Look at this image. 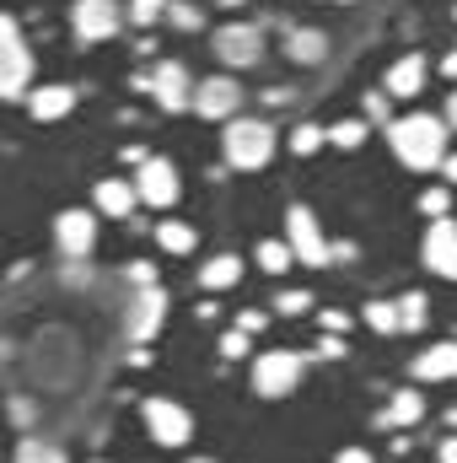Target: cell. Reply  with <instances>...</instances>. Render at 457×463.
Returning <instances> with one entry per match:
<instances>
[{
	"mask_svg": "<svg viewBox=\"0 0 457 463\" xmlns=\"http://www.w3.org/2000/svg\"><path fill=\"white\" fill-rule=\"evenodd\" d=\"M387 146L409 173H431L447 162V118L436 114H404L387 124Z\"/></svg>",
	"mask_w": 457,
	"mask_h": 463,
	"instance_id": "cell-1",
	"label": "cell"
},
{
	"mask_svg": "<svg viewBox=\"0 0 457 463\" xmlns=\"http://www.w3.org/2000/svg\"><path fill=\"white\" fill-rule=\"evenodd\" d=\"M221 156L237 173H258L275 156V124L269 118H231L221 135Z\"/></svg>",
	"mask_w": 457,
	"mask_h": 463,
	"instance_id": "cell-2",
	"label": "cell"
},
{
	"mask_svg": "<svg viewBox=\"0 0 457 463\" xmlns=\"http://www.w3.org/2000/svg\"><path fill=\"white\" fill-rule=\"evenodd\" d=\"M0 98L27 103L33 98V49L16 27V16H0Z\"/></svg>",
	"mask_w": 457,
	"mask_h": 463,
	"instance_id": "cell-3",
	"label": "cell"
},
{
	"mask_svg": "<svg viewBox=\"0 0 457 463\" xmlns=\"http://www.w3.org/2000/svg\"><path fill=\"white\" fill-rule=\"evenodd\" d=\"M302 366H307V355H296V350H264V355H253V393H264V399L296 393Z\"/></svg>",
	"mask_w": 457,
	"mask_h": 463,
	"instance_id": "cell-4",
	"label": "cell"
},
{
	"mask_svg": "<svg viewBox=\"0 0 457 463\" xmlns=\"http://www.w3.org/2000/svg\"><path fill=\"white\" fill-rule=\"evenodd\" d=\"M285 242L296 248V264H329L334 259V248H329V237H323V227H318V216L307 211V205H291L285 211Z\"/></svg>",
	"mask_w": 457,
	"mask_h": 463,
	"instance_id": "cell-5",
	"label": "cell"
},
{
	"mask_svg": "<svg viewBox=\"0 0 457 463\" xmlns=\"http://www.w3.org/2000/svg\"><path fill=\"white\" fill-rule=\"evenodd\" d=\"M145 431L156 437V448H189L194 415L178 399H145Z\"/></svg>",
	"mask_w": 457,
	"mask_h": 463,
	"instance_id": "cell-6",
	"label": "cell"
},
{
	"mask_svg": "<svg viewBox=\"0 0 457 463\" xmlns=\"http://www.w3.org/2000/svg\"><path fill=\"white\" fill-rule=\"evenodd\" d=\"M216 60L231 65V71H253V65L264 60V33H258L253 22H227V27L216 33Z\"/></svg>",
	"mask_w": 457,
	"mask_h": 463,
	"instance_id": "cell-7",
	"label": "cell"
},
{
	"mask_svg": "<svg viewBox=\"0 0 457 463\" xmlns=\"http://www.w3.org/2000/svg\"><path fill=\"white\" fill-rule=\"evenodd\" d=\"M124 22H129V16L118 11L114 0H76V5H70V27H76L81 43H108Z\"/></svg>",
	"mask_w": 457,
	"mask_h": 463,
	"instance_id": "cell-8",
	"label": "cell"
},
{
	"mask_svg": "<svg viewBox=\"0 0 457 463\" xmlns=\"http://www.w3.org/2000/svg\"><path fill=\"white\" fill-rule=\"evenodd\" d=\"M420 259H425V269H431V275L457 280V222H452V216H436V222L425 227Z\"/></svg>",
	"mask_w": 457,
	"mask_h": 463,
	"instance_id": "cell-9",
	"label": "cell"
},
{
	"mask_svg": "<svg viewBox=\"0 0 457 463\" xmlns=\"http://www.w3.org/2000/svg\"><path fill=\"white\" fill-rule=\"evenodd\" d=\"M145 87H151L156 109H167V114H183V109H194V87H189V71H183L178 60H162V65L145 76Z\"/></svg>",
	"mask_w": 457,
	"mask_h": 463,
	"instance_id": "cell-10",
	"label": "cell"
},
{
	"mask_svg": "<svg viewBox=\"0 0 457 463\" xmlns=\"http://www.w3.org/2000/svg\"><path fill=\"white\" fill-rule=\"evenodd\" d=\"M54 248L65 259H87L98 248V216L92 211H60L54 216Z\"/></svg>",
	"mask_w": 457,
	"mask_h": 463,
	"instance_id": "cell-11",
	"label": "cell"
},
{
	"mask_svg": "<svg viewBox=\"0 0 457 463\" xmlns=\"http://www.w3.org/2000/svg\"><path fill=\"white\" fill-rule=\"evenodd\" d=\"M237 109H242V87H237L231 76H210V81H200V87H194V114H200V118L231 124Z\"/></svg>",
	"mask_w": 457,
	"mask_h": 463,
	"instance_id": "cell-12",
	"label": "cell"
},
{
	"mask_svg": "<svg viewBox=\"0 0 457 463\" xmlns=\"http://www.w3.org/2000/svg\"><path fill=\"white\" fill-rule=\"evenodd\" d=\"M135 189H140V205L167 211V205H178V167L162 162V156H151V162L135 173Z\"/></svg>",
	"mask_w": 457,
	"mask_h": 463,
	"instance_id": "cell-13",
	"label": "cell"
},
{
	"mask_svg": "<svg viewBox=\"0 0 457 463\" xmlns=\"http://www.w3.org/2000/svg\"><path fill=\"white\" fill-rule=\"evenodd\" d=\"M162 318H167V291L162 286H145L135 297V307H129V340L135 345H151L162 335Z\"/></svg>",
	"mask_w": 457,
	"mask_h": 463,
	"instance_id": "cell-14",
	"label": "cell"
},
{
	"mask_svg": "<svg viewBox=\"0 0 457 463\" xmlns=\"http://www.w3.org/2000/svg\"><path fill=\"white\" fill-rule=\"evenodd\" d=\"M420 87H425V54H404V60H393L382 92H387V98H415Z\"/></svg>",
	"mask_w": 457,
	"mask_h": 463,
	"instance_id": "cell-15",
	"label": "cell"
},
{
	"mask_svg": "<svg viewBox=\"0 0 457 463\" xmlns=\"http://www.w3.org/2000/svg\"><path fill=\"white\" fill-rule=\"evenodd\" d=\"M70 109H76V87H33V98H27V114L38 118V124H54Z\"/></svg>",
	"mask_w": 457,
	"mask_h": 463,
	"instance_id": "cell-16",
	"label": "cell"
},
{
	"mask_svg": "<svg viewBox=\"0 0 457 463\" xmlns=\"http://www.w3.org/2000/svg\"><path fill=\"white\" fill-rule=\"evenodd\" d=\"M135 205H140V189L135 184H124V178H103L98 184V211L103 216L124 222V216H135Z\"/></svg>",
	"mask_w": 457,
	"mask_h": 463,
	"instance_id": "cell-17",
	"label": "cell"
},
{
	"mask_svg": "<svg viewBox=\"0 0 457 463\" xmlns=\"http://www.w3.org/2000/svg\"><path fill=\"white\" fill-rule=\"evenodd\" d=\"M415 377L420 383H447V377H457V340H442V345L425 350L415 361Z\"/></svg>",
	"mask_w": 457,
	"mask_h": 463,
	"instance_id": "cell-18",
	"label": "cell"
},
{
	"mask_svg": "<svg viewBox=\"0 0 457 463\" xmlns=\"http://www.w3.org/2000/svg\"><path fill=\"white\" fill-rule=\"evenodd\" d=\"M285 60L318 65V60H329V38H323L318 27H291V33H285Z\"/></svg>",
	"mask_w": 457,
	"mask_h": 463,
	"instance_id": "cell-19",
	"label": "cell"
},
{
	"mask_svg": "<svg viewBox=\"0 0 457 463\" xmlns=\"http://www.w3.org/2000/svg\"><path fill=\"white\" fill-rule=\"evenodd\" d=\"M237 280H242V259L237 253H216V259L200 264V286L205 291H231Z\"/></svg>",
	"mask_w": 457,
	"mask_h": 463,
	"instance_id": "cell-20",
	"label": "cell"
},
{
	"mask_svg": "<svg viewBox=\"0 0 457 463\" xmlns=\"http://www.w3.org/2000/svg\"><path fill=\"white\" fill-rule=\"evenodd\" d=\"M420 415H425V399H420L415 388H398V393H393V404L382 410V426H415Z\"/></svg>",
	"mask_w": 457,
	"mask_h": 463,
	"instance_id": "cell-21",
	"label": "cell"
},
{
	"mask_svg": "<svg viewBox=\"0 0 457 463\" xmlns=\"http://www.w3.org/2000/svg\"><path fill=\"white\" fill-rule=\"evenodd\" d=\"M291 259H296V248H291L285 237L258 242V269H264V275H285V269H291Z\"/></svg>",
	"mask_w": 457,
	"mask_h": 463,
	"instance_id": "cell-22",
	"label": "cell"
},
{
	"mask_svg": "<svg viewBox=\"0 0 457 463\" xmlns=\"http://www.w3.org/2000/svg\"><path fill=\"white\" fill-rule=\"evenodd\" d=\"M156 242H162L167 253H194L200 232L189 227V222H162V227H156Z\"/></svg>",
	"mask_w": 457,
	"mask_h": 463,
	"instance_id": "cell-23",
	"label": "cell"
},
{
	"mask_svg": "<svg viewBox=\"0 0 457 463\" xmlns=\"http://www.w3.org/2000/svg\"><path fill=\"white\" fill-rule=\"evenodd\" d=\"M425 313H431V302H425V291H404V297H398V324H404V335H415V329H425Z\"/></svg>",
	"mask_w": 457,
	"mask_h": 463,
	"instance_id": "cell-24",
	"label": "cell"
},
{
	"mask_svg": "<svg viewBox=\"0 0 457 463\" xmlns=\"http://www.w3.org/2000/svg\"><path fill=\"white\" fill-rule=\"evenodd\" d=\"M360 318H366V329H377V335H398V329H404V324H398V302H366Z\"/></svg>",
	"mask_w": 457,
	"mask_h": 463,
	"instance_id": "cell-25",
	"label": "cell"
},
{
	"mask_svg": "<svg viewBox=\"0 0 457 463\" xmlns=\"http://www.w3.org/2000/svg\"><path fill=\"white\" fill-rule=\"evenodd\" d=\"M329 146H340V151H355V146H366V118H340V124L329 129Z\"/></svg>",
	"mask_w": 457,
	"mask_h": 463,
	"instance_id": "cell-26",
	"label": "cell"
},
{
	"mask_svg": "<svg viewBox=\"0 0 457 463\" xmlns=\"http://www.w3.org/2000/svg\"><path fill=\"white\" fill-rule=\"evenodd\" d=\"M318 146H329V129H318V124H296L291 129V151L296 156H312Z\"/></svg>",
	"mask_w": 457,
	"mask_h": 463,
	"instance_id": "cell-27",
	"label": "cell"
},
{
	"mask_svg": "<svg viewBox=\"0 0 457 463\" xmlns=\"http://www.w3.org/2000/svg\"><path fill=\"white\" fill-rule=\"evenodd\" d=\"M167 22H173L178 33H200V27H205L200 5H189V0H173V5H167Z\"/></svg>",
	"mask_w": 457,
	"mask_h": 463,
	"instance_id": "cell-28",
	"label": "cell"
},
{
	"mask_svg": "<svg viewBox=\"0 0 457 463\" xmlns=\"http://www.w3.org/2000/svg\"><path fill=\"white\" fill-rule=\"evenodd\" d=\"M167 5H173V0H129V22H135V27H151V22L167 16Z\"/></svg>",
	"mask_w": 457,
	"mask_h": 463,
	"instance_id": "cell-29",
	"label": "cell"
},
{
	"mask_svg": "<svg viewBox=\"0 0 457 463\" xmlns=\"http://www.w3.org/2000/svg\"><path fill=\"white\" fill-rule=\"evenodd\" d=\"M16 463H65V453L49 448V442H33V437H27V442L16 448Z\"/></svg>",
	"mask_w": 457,
	"mask_h": 463,
	"instance_id": "cell-30",
	"label": "cell"
},
{
	"mask_svg": "<svg viewBox=\"0 0 457 463\" xmlns=\"http://www.w3.org/2000/svg\"><path fill=\"white\" fill-rule=\"evenodd\" d=\"M247 340H253V335H247V329H227V335H221V355H227V361H242V355H247Z\"/></svg>",
	"mask_w": 457,
	"mask_h": 463,
	"instance_id": "cell-31",
	"label": "cell"
},
{
	"mask_svg": "<svg viewBox=\"0 0 457 463\" xmlns=\"http://www.w3.org/2000/svg\"><path fill=\"white\" fill-rule=\"evenodd\" d=\"M447 205H452V189H425V194H420V211H425L431 222L447 216Z\"/></svg>",
	"mask_w": 457,
	"mask_h": 463,
	"instance_id": "cell-32",
	"label": "cell"
},
{
	"mask_svg": "<svg viewBox=\"0 0 457 463\" xmlns=\"http://www.w3.org/2000/svg\"><path fill=\"white\" fill-rule=\"evenodd\" d=\"M307 307H312L307 291H280V297H275V313H285V318H291V313H307Z\"/></svg>",
	"mask_w": 457,
	"mask_h": 463,
	"instance_id": "cell-33",
	"label": "cell"
},
{
	"mask_svg": "<svg viewBox=\"0 0 457 463\" xmlns=\"http://www.w3.org/2000/svg\"><path fill=\"white\" fill-rule=\"evenodd\" d=\"M124 275H129V286H135V291H145V286H156V264H145V259H135V264H129Z\"/></svg>",
	"mask_w": 457,
	"mask_h": 463,
	"instance_id": "cell-34",
	"label": "cell"
},
{
	"mask_svg": "<svg viewBox=\"0 0 457 463\" xmlns=\"http://www.w3.org/2000/svg\"><path fill=\"white\" fill-rule=\"evenodd\" d=\"M318 324H323V335H344L355 318H350V313H340V307H323V313H318Z\"/></svg>",
	"mask_w": 457,
	"mask_h": 463,
	"instance_id": "cell-35",
	"label": "cell"
},
{
	"mask_svg": "<svg viewBox=\"0 0 457 463\" xmlns=\"http://www.w3.org/2000/svg\"><path fill=\"white\" fill-rule=\"evenodd\" d=\"M387 103H393L387 92H366V114L377 118V124H393V118H387Z\"/></svg>",
	"mask_w": 457,
	"mask_h": 463,
	"instance_id": "cell-36",
	"label": "cell"
},
{
	"mask_svg": "<svg viewBox=\"0 0 457 463\" xmlns=\"http://www.w3.org/2000/svg\"><path fill=\"white\" fill-rule=\"evenodd\" d=\"M318 355H323V361H340V355H344V340H340V335H323V340H318Z\"/></svg>",
	"mask_w": 457,
	"mask_h": 463,
	"instance_id": "cell-37",
	"label": "cell"
},
{
	"mask_svg": "<svg viewBox=\"0 0 457 463\" xmlns=\"http://www.w3.org/2000/svg\"><path fill=\"white\" fill-rule=\"evenodd\" d=\"M264 324H269V318H264V313H253V307H247V313H237V329H247V335H258Z\"/></svg>",
	"mask_w": 457,
	"mask_h": 463,
	"instance_id": "cell-38",
	"label": "cell"
},
{
	"mask_svg": "<svg viewBox=\"0 0 457 463\" xmlns=\"http://www.w3.org/2000/svg\"><path fill=\"white\" fill-rule=\"evenodd\" d=\"M436 463H457V431H452V437H442V448H436Z\"/></svg>",
	"mask_w": 457,
	"mask_h": 463,
	"instance_id": "cell-39",
	"label": "cell"
},
{
	"mask_svg": "<svg viewBox=\"0 0 457 463\" xmlns=\"http://www.w3.org/2000/svg\"><path fill=\"white\" fill-rule=\"evenodd\" d=\"M11 420H16V426H27V420H33V404H27V399H16V404H11Z\"/></svg>",
	"mask_w": 457,
	"mask_h": 463,
	"instance_id": "cell-40",
	"label": "cell"
},
{
	"mask_svg": "<svg viewBox=\"0 0 457 463\" xmlns=\"http://www.w3.org/2000/svg\"><path fill=\"white\" fill-rule=\"evenodd\" d=\"M334 463H371V453H366V448H344Z\"/></svg>",
	"mask_w": 457,
	"mask_h": 463,
	"instance_id": "cell-41",
	"label": "cell"
},
{
	"mask_svg": "<svg viewBox=\"0 0 457 463\" xmlns=\"http://www.w3.org/2000/svg\"><path fill=\"white\" fill-rule=\"evenodd\" d=\"M447 129H457V92H447Z\"/></svg>",
	"mask_w": 457,
	"mask_h": 463,
	"instance_id": "cell-42",
	"label": "cell"
},
{
	"mask_svg": "<svg viewBox=\"0 0 457 463\" xmlns=\"http://www.w3.org/2000/svg\"><path fill=\"white\" fill-rule=\"evenodd\" d=\"M442 173H447V184H457V151L447 156V162H442Z\"/></svg>",
	"mask_w": 457,
	"mask_h": 463,
	"instance_id": "cell-43",
	"label": "cell"
},
{
	"mask_svg": "<svg viewBox=\"0 0 457 463\" xmlns=\"http://www.w3.org/2000/svg\"><path fill=\"white\" fill-rule=\"evenodd\" d=\"M442 71H447V76H457V49L447 54V60H442Z\"/></svg>",
	"mask_w": 457,
	"mask_h": 463,
	"instance_id": "cell-44",
	"label": "cell"
},
{
	"mask_svg": "<svg viewBox=\"0 0 457 463\" xmlns=\"http://www.w3.org/2000/svg\"><path fill=\"white\" fill-rule=\"evenodd\" d=\"M447 426H452V431H457V404H452V410H447Z\"/></svg>",
	"mask_w": 457,
	"mask_h": 463,
	"instance_id": "cell-45",
	"label": "cell"
},
{
	"mask_svg": "<svg viewBox=\"0 0 457 463\" xmlns=\"http://www.w3.org/2000/svg\"><path fill=\"white\" fill-rule=\"evenodd\" d=\"M221 5H227V11H231V5H242V0H221Z\"/></svg>",
	"mask_w": 457,
	"mask_h": 463,
	"instance_id": "cell-46",
	"label": "cell"
},
{
	"mask_svg": "<svg viewBox=\"0 0 457 463\" xmlns=\"http://www.w3.org/2000/svg\"><path fill=\"white\" fill-rule=\"evenodd\" d=\"M189 463H216V458H189Z\"/></svg>",
	"mask_w": 457,
	"mask_h": 463,
	"instance_id": "cell-47",
	"label": "cell"
},
{
	"mask_svg": "<svg viewBox=\"0 0 457 463\" xmlns=\"http://www.w3.org/2000/svg\"><path fill=\"white\" fill-rule=\"evenodd\" d=\"M98 463H103V458H98Z\"/></svg>",
	"mask_w": 457,
	"mask_h": 463,
	"instance_id": "cell-48",
	"label": "cell"
},
{
	"mask_svg": "<svg viewBox=\"0 0 457 463\" xmlns=\"http://www.w3.org/2000/svg\"><path fill=\"white\" fill-rule=\"evenodd\" d=\"M452 16H457V11H452Z\"/></svg>",
	"mask_w": 457,
	"mask_h": 463,
	"instance_id": "cell-49",
	"label": "cell"
}]
</instances>
